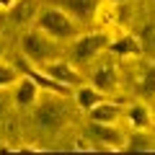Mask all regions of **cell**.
I'll list each match as a JSON object with an SVG mask.
<instances>
[{
  "label": "cell",
  "mask_w": 155,
  "mask_h": 155,
  "mask_svg": "<svg viewBox=\"0 0 155 155\" xmlns=\"http://www.w3.org/2000/svg\"><path fill=\"white\" fill-rule=\"evenodd\" d=\"M44 98L39 96V101L34 104V119L41 129L47 132H60L62 127H67L72 114V104L70 96L65 93H49V91H41Z\"/></svg>",
  "instance_id": "1"
},
{
  "label": "cell",
  "mask_w": 155,
  "mask_h": 155,
  "mask_svg": "<svg viewBox=\"0 0 155 155\" xmlns=\"http://www.w3.org/2000/svg\"><path fill=\"white\" fill-rule=\"evenodd\" d=\"M34 26H36L39 31H44L47 36H52L54 41H60V44L72 41V39L80 34V23H78L62 5H41Z\"/></svg>",
  "instance_id": "2"
},
{
  "label": "cell",
  "mask_w": 155,
  "mask_h": 155,
  "mask_svg": "<svg viewBox=\"0 0 155 155\" xmlns=\"http://www.w3.org/2000/svg\"><path fill=\"white\" fill-rule=\"evenodd\" d=\"M21 54L26 57L31 65L44 67L47 62L62 57V44L54 41L52 36H47L44 31H39L36 26H31V28H26L23 36H21Z\"/></svg>",
  "instance_id": "3"
},
{
  "label": "cell",
  "mask_w": 155,
  "mask_h": 155,
  "mask_svg": "<svg viewBox=\"0 0 155 155\" xmlns=\"http://www.w3.org/2000/svg\"><path fill=\"white\" fill-rule=\"evenodd\" d=\"M111 34L106 28H96V31H80L70 41V62L78 67H85L96 60L98 54H104L109 47Z\"/></svg>",
  "instance_id": "4"
},
{
  "label": "cell",
  "mask_w": 155,
  "mask_h": 155,
  "mask_svg": "<svg viewBox=\"0 0 155 155\" xmlns=\"http://www.w3.org/2000/svg\"><path fill=\"white\" fill-rule=\"evenodd\" d=\"M91 85L101 91L106 96H114L122 85V72H119V65H116V57L111 52H104L98 54L93 62H91V72H88Z\"/></svg>",
  "instance_id": "5"
},
{
  "label": "cell",
  "mask_w": 155,
  "mask_h": 155,
  "mask_svg": "<svg viewBox=\"0 0 155 155\" xmlns=\"http://www.w3.org/2000/svg\"><path fill=\"white\" fill-rule=\"evenodd\" d=\"M83 134L91 140L93 150H109V153H122L124 150V140H127V132L116 124H101V122H91L85 124Z\"/></svg>",
  "instance_id": "6"
},
{
  "label": "cell",
  "mask_w": 155,
  "mask_h": 155,
  "mask_svg": "<svg viewBox=\"0 0 155 155\" xmlns=\"http://www.w3.org/2000/svg\"><path fill=\"white\" fill-rule=\"evenodd\" d=\"M41 70H44L47 75L52 78V80H57L60 85H65V88H70V91H75L78 85H83V83H85V75L80 72V67L72 65V62L65 60V57H57V60L47 62Z\"/></svg>",
  "instance_id": "7"
},
{
  "label": "cell",
  "mask_w": 155,
  "mask_h": 155,
  "mask_svg": "<svg viewBox=\"0 0 155 155\" xmlns=\"http://www.w3.org/2000/svg\"><path fill=\"white\" fill-rule=\"evenodd\" d=\"M41 11V0H16L8 8V21L18 28H31Z\"/></svg>",
  "instance_id": "8"
},
{
  "label": "cell",
  "mask_w": 155,
  "mask_h": 155,
  "mask_svg": "<svg viewBox=\"0 0 155 155\" xmlns=\"http://www.w3.org/2000/svg\"><path fill=\"white\" fill-rule=\"evenodd\" d=\"M39 96H41V88L36 85V80L21 72V80L13 85V104H16V109H21V111L34 109V104L39 101Z\"/></svg>",
  "instance_id": "9"
},
{
  "label": "cell",
  "mask_w": 155,
  "mask_h": 155,
  "mask_svg": "<svg viewBox=\"0 0 155 155\" xmlns=\"http://www.w3.org/2000/svg\"><path fill=\"white\" fill-rule=\"evenodd\" d=\"M106 52L116 57V60H132V57H142V44L134 34H119V36H111L109 39V47Z\"/></svg>",
  "instance_id": "10"
},
{
  "label": "cell",
  "mask_w": 155,
  "mask_h": 155,
  "mask_svg": "<svg viewBox=\"0 0 155 155\" xmlns=\"http://www.w3.org/2000/svg\"><path fill=\"white\" fill-rule=\"evenodd\" d=\"M88 119L91 122H101V124H116L119 119H122L124 114V106L122 104H116V101H111L109 96H106L104 101H98L96 106H91L88 111Z\"/></svg>",
  "instance_id": "11"
},
{
  "label": "cell",
  "mask_w": 155,
  "mask_h": 155,
  "mask_svg": "<svg viewBox=\"0 0 155 155\" xmlns=\"http://www.w3.org/2000/svg\"><path fill=\"white\" fill-rule=\"evenodd\" d=\"M124 119H127L129 129H153V111L145 101H132V104L124 109Z\"/></svg>",
  "instance_id": "12"
},
{
  "label": "cell",
  "mask_w": 155,
  "mask_h": 155,
  "mask_svg": "<svg viewBox=\"0 0 155 155\" xmlns=\"http://www.w3.org/2000/svg\"><path fill=\"white\" fill-rule=\"evenodd\" d=\"M101 0H65L62 8L75 18L78 23H91L96 21V13H98Z\"/></svg>",
  "instance_id": "13"
},
{
  "label": "cell",
  "mask_w": 155,
  "mask_h": 155,
  "mask_svg": "<svg viewBox=\"0 0 155 155\" xmlns=\"http://www.w3.org/2000/svg\"><path fill=\"white\" fill-rule=\"evenodd\" d=\"M127 153H155V132L153 129H129L124 140Z\"/></svg>",
  "instance_id": "14"
},
{
  "label": "cell",
  "mask_w": 155,
  "mask_h": 155,
  "mask_svg": "<svg viewBox=\"0 0 155 155\" xmlns=\"http://www.w3.org/2000/svg\"><path fill=\"white\" fill-rule=\"evenodd\" d=\"M106 98V93H101L98 88H96V85H91V83H83V85H78L75 88V106L80 111H88L91 106H96L98 104V101H104Z\"/></svg>",
  "instance_id": "15"
},
{
  "label": "cell",
  "mask_w": 155,
  "mask_h": 155,
  "mask_svg": "<svg viewBox=\"0 0 155 155\" xmlns=\"http://www.w3.org/2000/svg\"><path fill=\"white\" fill-rule=\"evenodd\" d=\"M18 80H21V70H18V65L0 60V91H11Z\"/></svg>",
  "instance_id": "16"
},
{
  "label": "cell",
  "mask_w": 155,
  "mask_h": 155,
  "mask_svg": "<svg viewBox=\"0 0 155 155\" xmlns=\"http://www.w3.org/2000/svg\"><path fill=\"white\" fill-rule=\"evenodd\" d=\"M140 96L147 101H155V65L145 67L142 78H140Z\"/></svg>",
  "instance_id": "17"
},
{
  "label": "cell",
  "mask_w": 155,
  "mask_h": 155,
  "mask_svg": "<svg viewBox=\"0 0 155 155\" xmlns=\"http://www.w3.org/2000/svg\"><path fill=\"white\" fill-rule=\"evenodd\" d=\"M140 44H142V52H147V54H155V23H145L142 31L137 34Z\"/></svg>",
  "instance_id": "18"
},
{
  "label": "cell",
  "mask_w": 155,
  "mask_h": 155,
  "mask_svg": "<svg viewBox=\"0 0 155 155\" xmlns=\"http://www.w3.org/2000/svg\"><path fill=\"white\" fill-rule=\"evenodd\" d=\"M8 21V8H0V23Z\"/></svg>",
  "instance_id": "19"
},
{
  "label": "cell",
  "mask_w": 155,
  "mask_h": 155,
  "mask_svg": "<svg viewBox=\"0 0 155 155\" xmlns=\"http://www.w3.org/2000/svg\"><path fill=\"white\" fill-rule=\"evenodd\" d=\"M13 3H16V0H0V8H11Z\"/></svg>",
  "instance_id": "20"
},
{
  "label": "cell",
  "mask_w": 155,
  "mask_h": 155,
  "mask_svg": "<svg viewBox=\"0 0 155 155\" xmlns=\"http://www.w3.org/2000/svg\"><path fill=\"white\" fill-rule=\"evenodd\" d=\"M3 57H5V41L0 39V60H3Z\"/></svg>",
  "instance_id": "21"
},
{
  "label": "cell",
  "mask_w": 155,
  "mask_h": 155,
  "mask_svg": "<svg viewBox=\"0 0 155 155\" xmlns=\"http://www.w3.org/2000/svg\"><path fill=\"white\" fill-rule=\"evenodd\" d=\"M11 150H13V147H8L5 142H0V153H11Z\"/></svg>",
  "instance_id": "22"
},
{
  "label": "cell",
  "mask_w": 155,
  "mask_h": 155,
  "mask_svg": "<svg viewBox=\"0 0 155 155\" xmlns=\"http://www.w3.org/2000/svg\"><path fill=\"white\" fill-rule=\"evenodd\" d=\"M106 3H114V5H122V3H127V0H106Z\"/></svg>",
  "instance_id": "23"
},
{
  "label": "cell",
  "mask_w": 155,
  "mask_h": 155,
  "mask_svg": "<svg viewBox=\"0 0 155 155\" xmlns=\"http://www.w3.org/2000/svg\"><path fill=\"white\" fill-rule=\"evenodd\" d=\"M0 93H3V91H0ZM0 114H3V101H0Z\"/></svg>",
  "instance_id": "24"
}]
</instances>
